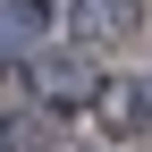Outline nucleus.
Returning <instances> with one entry per match:
<instances>
[{
	"label": "nucleus",
	"instance_id": "obj_1",
	"mask_svg": "<svg viewBox=\"0 0 152 152\" xmlns=\"http://www.w3.org/2000/svg\"><path fill=\"white\" fill-rule=\"evenodd\" d=\"M135 26H144V9H135V0H76V42H85V51L127 42Z\"/></svg>",
	"mask_w": 152,
	"mask_h": 152
},
{
	"label": "nucleus",
	"instance_id": "obj_2",
	"mask_svg": "<svg viewBox=\"0 0 152 152\" xmlns=\"http://www.w3.org/2000/svg\"><path fill=\"white\" fill-rule=\"evenodd\" d=\"M42 26H51V9H42V0H0V51H26Z\"/></svg>",
	"mask_w": 152,
	"mask_h": 152
},
{
	"label": "nucleus",
	"instance_id": "obj_3",
	"mask_svg": "<svg viewBox=\"0 0 152 152\" xmlns=\"http://www.w3.org/2000/svg\"><path fill=\"white\" fill-rule=\"evenodd\" d=\"M34 85H42L59 110H76V102H85V68H76V59H42V68H34Z\"/></svg>",
	"mask_w": 152,
	"mask_h": 152
},
{
	"label": "nucleus",
	"instance_id": "obj_4",
	"mask_svg": "<svg viewBox=\"0 0 152 152\" xmlns=\"http://www.w3.org/2000/svg\"><path fill=\"white\" fill-rule=\"evenodd\" d=\"M118 102H127V110H118V127H152V76H144V85H127Z\"/></svg>",
	"mask_w": 152,
	"mask_h": 152
},
{
	"label": "nucleus",
	"instance_id": "obj_5",
	"mask_svg": "<svg viewBox=\"0 0 152 152\" xmlns=\"http://www.w3.org/2000/svg\"><path fill=\"white\" fill-rule=\"evenodd\" d=\"M0 152H9V135H0Z\"/></svg>",
	"mask_w": 152,
	"mask_h": 152
}]
</instances>
